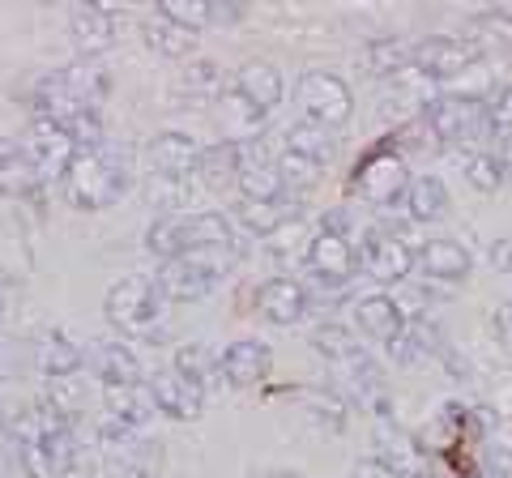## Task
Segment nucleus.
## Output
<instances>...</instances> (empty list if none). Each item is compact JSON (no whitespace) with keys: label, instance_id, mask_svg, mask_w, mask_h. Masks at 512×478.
Here are the masks:
<instances>
[{"label":"nucleus","instance_id":"nucleus-1","mask_svg":"<svg viewBox=\"0 0 512 478\" xmlns=\"http://www.w3.org/2000/svg\"><path fill=\"white\" fill-rule=\"evenodd\" d=\"M107 99V73L94 60H77L69 69L47 73L43 82L35 86V120H56L69 124L86 111H99V103Z\"/></svg>","mask_w":512,"mask_h":478},{"label":"nucleus","instance_id":"nucleus-2","mask_svg":"<svg viewBox=\"0 0 512 478\" xmlns=\"http://www.w3.org/2000/svg\"><path fill=\"white\" fill-rule=\"evenodd\" d=\"M312 350L376 410V419H393L389 397H384V385H380V368L372 363V355L363 350V342L355 338V333L342 329V325H320L312 333Z\"/></svg>","mask_w":512,"mask_h":478},{"label":"nucleus","instance_id":"nucleus-3","mask_svg":"<svg viewBox=\"0 0 512 478\" xmlns=\"http://www.w3.org/2000/svg\"><path fill=\"white\" fill-rule=\"evenodd\" d=\"M146 248L154 257L175 261V257H188V252H210V248H239L231 218L222 214H163L150 222L146 231Z\"/></svg>","mask_w":512,"mask_h":478},{"label":"nucleus","instance_id":"nucleus-4","mask_svg":"<svg viewBox=\"0 0 512 478\" xmlns=\"http://www.w3.org/2000/svg\"><path fill=\"white\" fill-rule=\"evenodd\" d=\"M128 188V150L120 146H103L99 150H82L73 158L69 175H64V193L77 210H107L116 205L120 193Z\"/></svg>","mask_w":512,"mask_h":478},{"label":"nucleus","instance_id":"nucleus-5","mask_svg":"<svg viewBox=\"0 0 512 478\" xmlns=\"http://www.w3.org/2000/svg\"><path fill=\"white\" fill-rule=\"evenodd\" d=\"M239 248H210V252H188V257L163 261L154 274V286L167 304H192V299H205L218 286V278L231 269Z\"/></svg>","mask_w":512,"mask_h":478},{"label":"nucleus","instance_id":"nucleus-6","mask_svg":"<svg viewBox=\"0 0 512 478\" xmlns=\"http://www.w3.org/2000/svg\"><path fill=\"white\" fill-rule=\"evenodd\" d=\"M308 269H312L316 286H325V291H338V286H346L355 278L359 248L350 244V218L342 210H333L325 222H320L312 252H308Z\"/></svg>","mask_w":512,"mask_h":478},{"label":"nucleus","instance_id":"nucleus-7","mask_svg":"<svg viewBox=\"0 0 512 478\" xmlns=\"http://www.w3.org/2000/svg\"><path fill=\"white\" fill-rule=\"evenodd\" d=\"M423 124L440 146H466V141H478V133H491L487 99H478V94H440V99H427Z\"/></svg>","mask_w":512,"mask_h":478},{"label":"nucleus","instance_id":"nucleus-8","mask_svg":"<svg viewBox=\"0 0 512 478\" xmlns=\"http://www.w3.org/2000/svg\"><path fill=\"white\" fill-rule=\"evenodd\" d=\"M163 304L167 299L158 295L154 278H120L103 299L107 321L120 333H154V325L163 321Z\"/></svg>","mask_w":512,"mask_h":478},{"label":"nucleus","instance_id":"nucleus-9","mask_svg":"<svg viewBox=\"0 0 512 478\" xmlns=\"http://www.w3.org/2000/svg\"><path fill=\"white\" fill-rule=\"evenodd\" d=\"M355 193L376 205V210H393V205H402L406 193H410V171L402 163V154H393L389 146H380L363 158L355 167Z\"/></svg>","mask_w":512,"mask_h":478},{"label":"nucleus","instance_id":"nucleus-10","mask_svg":"<svg viewBox=\"0 0 512 478\" xmlns=\"http://www.w3.org/2000/svg\"><path fill=\"white\" fill-rule=\"evenodd\" d=\"M299 107L303 116L325 124V129H338V124L350 120V111H355V94L350 86L342 82L338 73H325V69H308L299 77Z\"/></svg>","mask_w":512,"mask_h":478},{"label":"nucleus","instance_id":"nucleus-11","mask_svg":"<svg viewBox=\"0 0 512 478\" xmlns=\"http://www.w3.org/2000/svg\"><path fill=\"white\" fill-rule=\"evenodd\" d=\"M487 47L470 35H431L423 43H414V73L423 77H457L470 73L474 65H483Z\"/></svg>","mask_w":512,"mask_h":478},{"label":"nucleus","instance_id":"nucleus-12","mask_svg":"<svg viewBox=\"0 0 512 478\" xmlns=\"http://www.w3.org/2000/svg\"><path fill=\"white\" fill-rule=\"evenodd\" d=\"M359 265L367 278H376L380 286H397L414 274V248L397 231H367L359 244Z\"/></svg>","mask_w":512,"mask_h":478},{"label":"nucleus","instance_id":"nucleus-13","mask_svg":"<svg viewBox=\"0 0 512 478\" xmlns=\"http://www.w3.org/2000/svg\"><path fill=\"white\" fill-rule=\"evenodd\" d=\"M22 150L30 154V163L39 167L43 180H64L69 167H73V158L82 154L77 150V141L69 137V129L56 124V120H35L30 124V137H26Z\"/></svg>","mask_w":512,"mask_h":478},{"label":"nucleus","instance_id":"nucleus-14","mask_svg":"<svg viewBox=\"0 0 512 478\" xmlns=\"http://www.w3.org/2000/svg\"><path fill=\"white\" fill-rule=\"evenodd\" d=\"M235 188L244 193V201H278V197L291 193L286 180H282V171H278V158H269L261 137L248 141V146H239V180H235Z\"/></svg>","mask_w":512,"mask_h":478},{"label":"nucleus","instance_id":"nucleus-15","mask_svg":"<svg viewBox=\"0 0 512 478\" xmlns=\"http://www.w3.org/2000/svg\"><path fill=\"white\" fill-rule=\"evenodd\" d=\"M30 368H35L47 385H52V380H69L86 368V350L64 329H47V333H39V342L30 346Z\"/></svg>","mask_w":512,"mask_h":478},{"label":"nucleus","instance_id":"nucleus-16","mask_svg":"<svg viewBox=\"0 0 512 478\" xmlns=\"http://www.w3.org/2000/svg\"><path fill=\"white\" fill-rule=\"evenodd\" d=\"M414 269H419L427 282H466L474 274V257L457 239H423V244L414 248Z\"/></svg>","mask_w":512,"mask_h":478},{"label":"nucleus","instance_id":"nucleus-17","mask_svg":"<svg viewBox=\"0 0 512 478\" xmlns=\"http://www.w3.org/2000/svg\"><path fill=\"white\" fill-rule=\"evenodd\" d=\"M116 13H111L107 5H94V0H77V5L69 9V35L77 43V52H82L86 60L90 56H103L111 43H116Z\"/></svg>","mask_w":512,"mask_h":478},{"label":"nucleus","instance_id":"nucleus-18","mask_svg":"<svg viewBox=\"0 0 512 478\" xmlns=\"http://www.w3.org/2000/svg\"><path fill=\"white\" fill-rule=\"evenodd\" d=\"M355 325L363 338H372L380 346H393L406 333V308L393 295H359L355 299Z\"/></svg>","mask_w":512,"mask_h":478},{"label":"nucleus","instance_id":"nucleus-19","mask_svg":"<svg viewBox=\"0 0 512 478\" xmlns=\"http://www.w3.org/2000/svg\"><path fill=\"white\" fill-rule=\"evenodd\" d=\"M269 368H274V355H269L265 342L256 338H244V342H231L227 350L218 355V372L227 385L235 389H256L261 380L269 376Z\"/></svg>","mask_w":512,"mask_h":478},{"label":"nucleus","instance_id":"nucleus-20","mask_svg":"<svg viewBox=\"0 0 512 478\" xmlns=\"http://www.w3.org/2000/svg\"><path fill=\"white\" fill-rule=\"evenodd\" d=\"M256 308L274 325H299L312 308V295L299 278H269L261 291H256Z\"/></svg>","mask_w":512,"mask_h":478},{"label":"nucleus","instance_id":"nucleus-21","mask_svg":"<svg viewBox=\"0 0 512 478\" xmlns=\"http://www.w3.org/2000/svg\"><path fill=\"white\" fill-rule=\"evenodd\" d=\"M150 389H154V402L163 414H171V419H180V423H192V419H201V406H205V389L197 385V380H188L184 372H158L150 380Z\"/></svg>","mask_w":512,"mask_h":478},{"label":"nucleus","instance_id":"nucleus-22","mask_svg":"<svg viewBox=\"0 0 512 478\" xmlns=\"http://www.w3.org/2000/svg\"><path fill=\"white\" fill-rule=\"evenodd\" d=\"M103 419L107 423H120V427H133L141 432L154 414H158V402H154V389L146 380H137V385H111L103 389Z\"/></svg>","mask_w":512,"mask_h":478},{"label":"nucleus","instance_id":"nucleus-23","mask_svg":"<svg viewBox=\"0 0 512 478\" xmlns=\"http://www.w3.org/2000/svg\"><path fill=\"white\" fill-rule=\"evenodd\" d=\"M291 222H299V193H286L278 201H244L235 210L231 227H244L256 239H269L282 227H291Z\"/></svg>","mask_w":512,"mask_h":478},{"label":"nucleus","instance_id":"nucleus-24","mask_svg":"<svg viewBox=\"0 0 512 478\" xmlns=\"http://www.w3.org/2000/svg\"><path fill=\"white\" fill-rule=\"evenodd\" d=\"M376 461H384L397 478H423V444H414L393 419H376Z\"/></svg>","mask_w":512,"mask_h":478},{"label":"nucleus","instance_id":"nucleus-25","mask_svg":"<svg viewBox=\"0 0 512 478\" xmlns=\"http://www.w3.org/2000/svg\"><path fill=\"white\" fill-rule=\"evenodd\" d=\"M150 163H154V175L158 180H175L184 184L188 175H197V163H201V146L192 141L188 133H163L150 141Z\"/></svg>","mask_w":512,"mask_h":478},{"label":"nucleus","instance_id":"nucleus-26","mask_svg":"<svg viewBox=\"0 0 512 478\" xmlns=\"http://www.w3.org/2000/svg\"><path fill=\"white\" fill-rule=\"evenodd\" d=\"M90 372L103 380V389L111 385H137L141 380V359L133 355V346L124 338H103L90 346Z\"/></svg>","mask_w":512,"mask_h":478},{"label":"nucleus","instance_id":"nucleus-27","mask_svg":"<svg viewBox=\"0 0 512 478\" xmlns=\"http://www.w3.org/2000/svg\"><path fill=\"white\" fill-rule=\"evenodd\" d=\"M231 90L239 94V99H248L256 111H274L282 103V73L274 65H265V60H252V65H244L235 77H231Z\"/></svg>","mask_w":512,"mask_h":478},{"label":"nucleus","instance_id":"nucleus-28","mask_svg":"<svg viewBox=\"0 0 512 478\" xmlns=\"http://www.w3.org/2000/svg\"><path fill=\"white\" fill-rule=\"evenodd\" d=\"M282 137H286L282 150H291V154H299V158H312V163H320V167H325L329 158L338 154V137H333V129H325V124H316V120H308V116L295 120Z\"/></svg>","mask_w":512,"mask_h":478},{"label":"nucleus","instance_id":"nucleus-29","mask_svg":"<svg viewBox=\"0 0 512 478\" xmlns=\"http://www.w3.org/2000/svg\"><path fill=\"white\" fill-rule=\"evenodd\" d=\"M218 116H222V141H235V146H248V141H256V133H261L265 124V111H256L248 99H239V94L227 86V94L218 99Z\"/></svg>","mask_w":512,"mask_h":478},{"label":"nucleus","instance_id":"nucleus-30","mask_svg":"<svg viewBox=\"0 0 512 478\" xmlns=\"http://www.w3.org/2000/svg\"><path fill=\"white\" fill-rule=\"evenodd\" d=\"M197 180L210 188V193H227V188H235V180H239V146L235 141H218V146L201 150Z\"/></svg>","mask_w":512,"mask_h":478},{"label":"nucleus","instance_id":"nucleus-31","mask_svg":"<svg viewBox=\"0 0 512 478\" xmlns=\"http://www.w3.org/2000/svg\"><path fill=\"white\" fill-rule=\"evenodd\" d=\"M402 205H406L410 222H440L448 214V188L440 175H414Z\"/></svg>","mask_w":512,"mask_h":478},{"label":"nucleus","instance_id":"nucleus-32","mask_svg":"<svg viewBox=\"0 0 512 478\" xmlns=\"http://www.w3.org/2000/svg\"><path fill=\"white\" fill-rule=\"evenodd\" d=\"M363 65L372 77H402L414 69V47L402 39H372L363 47Z\"/></svg>","mask_w":512,"mask_h":478},{"label":"nucleus","instance_id":"nucleus-33","mask_svg":"<svg viewBox=\"0 0 512 478\" xmlns=\"http://www.w3.org/2000/svg\"><path fill=\"white\" fill-rule=\"evenodd\" d=\"M39 184H43V175L22 146L0 154V193L5 197H30V193H39Z\"/></svg>","mask_w":512,"mask_h":478},{"label":"nucleus","instance_id":"nucleus-34","mask_svg":"<svg viewBox=\"0 0 512 478\" xmlns=\"http://www.w3.org/2000/svg\"><path fill=\"white\" fill-rule=\"evenodd\" d=\"M291 397H295V406L308 414L316 427H329V432L346 427V402L338 393H329V389H295Z\"/></svg>","mask_w":512,"mask_h":478},{"label":"nucleus","instance_id":"nucleus-35","mask_svg":"<svg viewBox=\"0 0 512 478\" xmlns=\"http://www.w3.org/2000/svg\"><path fill=\"white\" fill-rule=\"evenodd\" d=\"M146 43L154 47V52L171 56V60H184V56L197 52V30L175 26V22H167V18H158L154 13V18L146 22Z\"/></svg>","mask_w":512,"mask_h":478},{"label":"nucleus","instance_id":"nucleus-36","mask_svg":"<svg viewBox=\"0 0 512 478\" xmlns=\"http://www.w3.org/2000/svg\"><path fill=\"white\" fill-rule=\"evenodd\" d=\"M158 18H167L175 26H188V30H197V35H201L205 26L231 18V13L210 5V0H158Z\"/></svg>","mask_w":512,"mask_h":478},{"label":"nucleus","instance_id":"nucleus-37","mask_svg":"<svg viewBox=\"0 0 512 478\" xmlns=\"http://www.w3.org/2000/svg\"><path fill=\"white\" fill-rule=\"evenodd\" d=\"M180 90H184V99L192 103V107H205V103H218L222 94V73H218V65H210V60H192V65L184 69V77H180Z\"/></svg>","mask_w":512,"mask_h":478},{"label":"nucleus","instance_id":"nucleus-38","mask_svg":"<svg viewBox=\"0 0 512 478\" xmlns=\"http://www.w3.org/2000/svg\"><path fill=\"white\" fill-rule=\"evenodd\" d=\"M461 175H466L470 188H478V193H495V188H504V180H508V158L491 154V150L466 154V163H461Z\"/></svg>","mask_w":512,"mask_h":478},{"label":"nucleus","instance_id":"nucleus-39","mask_svg":"<svg viewBox=\"0 0 512 478\" xmlns=\"http://www.w3.org/2000/svg\"><path fill=\"white\" fill-rule=\"evenodd\" d=\"M312 239H316V231H308L303 222H291V227H282L278 235H269V252H274L278 265H308Z\"/></svg>","mask_w":512,"mask_h":478},{"label":"nucleus","instance_id":"nucleus-40","mask_svg":"<svg viewBox=\"0 0 512 478\" xmlns=\"http://www.w3.org/2000/svg\"><path fill=\"white\" fill-rule=\"evenodd\" d=\"M175 372H184L188 380H197V385L210 393V385H214V376H222L218 372V355H210L201 342H184L180 350H175Z\"/></svg>","mask_w":512,"mask_h":478},{"label":"nucleus","instance_id":"nucleus-41","mask_svg":"<svg viewBox=\"0 0 512 478\" xmlns=\"http://www.w3.org/2000/svg\"><path fill=\"white\" fill-rule=\"evenodd\" d=\"M278 171H282V180H286L291 193H303V188H312L320 180V163H312V158H299L291 150L278 154Z\"/></svg>","mask_w":512,"mask_h":478},{"label":"nucleus","instance_id":"nucleus-42","mask_svg":"<svg viewBox=\"0 0 512 478\" xmlns=\"http://www.w3.org/2000/svg\"><path fill=\"white\" fill-rule=\"evenodd\" d=\"M487 124H491V133L512 141V86H504L495 99H487Z\"/></svg>","mask_w":512,"mask_h":478},{"label":"nucleus","instance_id":"nucleus-43","mask_svg":"<svg viewBox=\"0 0 512 478\" xmlns=\"http://www.w3.org/2000/svg\"><path fill=\"white\" fill-rule=\"evenodd\" d=\"M487 329H491V338H495V346L504 350V355L512 359V299L508 304H500L491 316H487Z\"/></svg>","mask_w":512,"mask_h":478},{"label":"nucleus","instance_id":"nucleus-44","mask_svg":"<svg viewBox=\"0 0 512 478\" xmlns=\"http://www.w3.org/2000/svg\"><path fill=\"white\" fill-rule=\"evenodd\" d=\"M18 372H22V346L18 338L0 333V380H18Z\"/></svg>","mask_w":512,"mask_h":478},{"label":"nucleus","instance_id":"nucleus-45","mask_svg":"<svg viewBox=\"0 0 512 478\" xmlns=\"http://www.w3.org/2000/svg\"><path fill=\"white\" fill-rule=\"evenodd\" d=\"M491 265H495V274H512V235L491 244Z\"/></svg>","mask_w":512,"mask_h":478},{"label":"nucleus","instance_id":"nucleus-46","mask_svg":"<svg viewBox=\"0 0 512 478\" xmlns=\"http://www.w3.org/2000/svg\"><path fill=\"white\" fill-rule=\"evenodd\" d=\"M350 478H397L384 461H376V457H367V461H359L355 470H350Z\"/></svg>","mask_w":512,"mask_h":478},{"label":"nucleus","instance_id":"nucleus-47","mask_svg":"<svg viewBox=\"0 0 512 478\" xmlns=\"http://www.w3.org/2000/svg\"><path fill=\"white\" fill-rule=\"evenodd\" d=\"M56 478H94V470L86 466V461H82V457H77V461H73V466H64V470H60Z\"/></svg>","mask_w":512,"mask_h":478},{"label":"nucleus","instance_id":"nucleus-48","mask_svg":"<svg viewBox=\"0 0 512 478\" xmlns=\"http://www.w3.org/2000/svg\"><path fill=\"white\" fill-rule=\"evenodd\" d=\"M265 478H303V474H295V470H269Z\"/></svg>","mask_w":512,"mask_h":478},{"label":"nucleus","instance_id":"nucleus-49","mask_svg":"<svg viewBox=\"0 0 512 478\" xmlns=\"http://www.w3.org/2000/svg\"><path fill=\"white\" fill-rule=\"evenodd\" d=\"M504 184H508V188H512V158H508V180H504Z\"/></svg>","mask_w":512,"mask_h":478},{"label":"nucleus","instance_id":"nucleus-50","mask_svg":"<svg viewBox=\"0 0 512 478\" xmlns=\"http://www.w3.org/2000/svg\"><path fill=\"white\" fill-rule=\"evenodd\" d=\"M5 312H9V308H5V299H0V321H5Z\"/></svg>","mask_w":512,"mask_h":478}]
</instances>
